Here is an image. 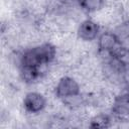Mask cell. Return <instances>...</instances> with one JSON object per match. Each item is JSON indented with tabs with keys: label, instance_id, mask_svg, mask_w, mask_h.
Returning a JSON list of instances; mask_svg holds the SVG:
<instances>
[{
	"label": "cell",
	"instance_id": "3",
	"mask_svg": "<svg viewBox=\"0 0 129 129\" xmlns=\"http://www.w3.org/2000/svg\"><path fill=\"white\" fill-rule=\"evenodd\" d=\"M22 105L27 113L34 115L44 110V108L46 107V99L41 93L28 92L23 98Z\"/></svg>",
	"mask_w": 129,
	"mask_h": 129
},
{
	"label": "cell",
	"instance_id": "1",
	"mask_svg": "<svg viewBox=\"0 0 129 129\" xmlns=\"http://www.w3.org/2000/svg\"><path fill=\"white\" fill-rule=\"evenodd\" d=\"M81 94V87L78 81L70 76L61 77L54 87V95L57 99L66 100Z\"/></svg>",
	"mask_w": 129,
	"mask_h": 129
},
{
	"label": "cell",
	"instance_id": "6",
	"mask_svg": "<svg viewBox=\"0 0 129 129\" xmlns=\"http://www.w3.org/2000/svg\"><path fill=\"white\" fill-rule=\"evenodd\" d=\"M41 69L35 67H28V66H21L19 68V76L20 79L25 84H33L37 82L41 77Z\"/></svg>",
	"mask_w": 129,
	"mask_h": 129
},
{
	"label": "cell",
	"instance_id": "5",
	"mask_svg": "<svg viewBox=\"0 0 129 129\" xmlns=\"http://www.w3.org/2000/svg\"><path fill=\"white\" fill-rule=\"evenodd\" d=\"M100 33L99 24L92 19L83 20L77 29L78 37L84 41H93L98 38Z\"/></svg>",
	"mask_w": 129,
	"mask_h": 129
},
{
	"label": "cell",
	"instance_id": "2",
	"mask_svg": "<svg viewBox=\"0 0 129 129\" xmlns=\"http://www.w3.org/2000/svg\"><path fill=\"white\" fill-rule=\"evenodd\" d=\"M111 112L113 116L120 121H127L129 119V91L115 96L112 102Z\"/></svg>",
	"mask_w": 129,
	"mask_h": 129
},
{
	"label": "cell",
	"instance_id": "4",
	"mask_svg": "<svg viewBox=\"0 0 129 129\" xmlns=\"http://www.w3.org/2000/svg\"><path fill=\"white\" fill-rule=\"evenodd\" d=\"M119 44L120 40L114 31H103L97 38V47L99 53H111Z\"/></svg>",
	"mask_w": 129,
	"mask_h": 129
},
{
	"label": "cell",
	"instance_id": "11",
	"mask_svg": "<svg viewBox=\"0 0 129 129\" xmlns=\"http://www.w3.org/2000/svg\"><path fill=\"white\" fill-rule=\"evenodd\" d=\"M71 1H74V2H78V3H79L81 0H71Z\"/></svg>",
	"mask_w": 129,
	"mask_h": 129
},
{
	"label": "cell",
	"instance_id": "10",
	"mask_svg": "<svg viewBox=\"0 0 129 129\" xmlns=\"http://www.w3.org/2000/svg\"><path fill=\"white\" fill-rule=\"evenodd\" d=\"M124 86L126 87L127 91H129V69L124 75Z\"/></svg>",
	"mask_w": 129,
	"mask_h": 129
},
{
	"label": "cell",
	"instance_id": "9",
	"mask_svg": "<svg viewBox=\"0 0 129 129\" xmlns=\"http://www.w3.org/2000/svg\"><path fill=\"white\" fill-rule=\"evenodd\" d=\"M117 37L120 40L121 44H128L129 42V20H125L121 22L114 30Z\"/></svg>",
	"mask_w": 129,
	"mask_h": 129
},
{
	"label": "cell",
	"instance_id": "8",
	"mask_svg": "<svg viewBox=\"0 0 129 129\" xmlns=\"http://www.w3.org/2000/svg\"><path fill=\"white\" fill-rule=\"evenodd\" d=\"M80 7L87 13H94L100 11L104 5L105 0H81L79 2Z\"/></svg>",
	"mask_w": 129,
	"mask_h": 129
},
{
	"label": "cell",
	"instance_id": "7",
	"mask_svg": "<svg viewBox=\"0 0 129 129\" xmlns=\"http://www.w3.org/2000/svg\"><path fill=\"white\" fill-rule=\"evenodd\" d=\"M113 119L107 113H99L92 116L89 120L88 126L93 129H106L112 126Z\"/></svg>",
	"mask_w": 129,
	"mask_h": 129
}]
</instances>
